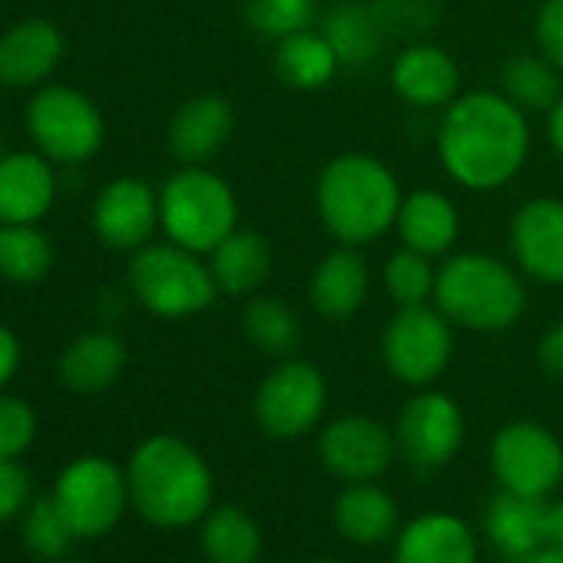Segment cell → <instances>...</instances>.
Wrapping results in <instances>:
<instances>
[{
	"instance_id": "12",
	"label": "cell",
	"mask_w": 563,
	"mask_h": 563,
	"mask_svg": "<svg viewBox=\"0 0 563 563\" xmlns=\"http://www.w3.org/2000/svg\"><path fill=\"white\" fill-rule=\"evenodd\" d=\"M395 441L415 467H444L464 444L461 405L451 395L431 388L411 395L395 418Z\"/></svg>"
},
{
	"instance_id": "39",
	"label": "cell",
	"mask_w": 563,
	"mask_h": 563,
	"mask_svg": "<svg viewBox=\"0 0 563 563\" xmlns=\"http://www.w3.org/2000/svg\"><path fill=\"white\" fill-rule=\"evenodd\" d=\"M537 358H540V368L550 375V378H563V319L553 322L543 339H540V349H537Z\"/></svg>"
},
{
	"instance_id": "32",
	"label": "cell",
	"mask_w": 563,
	"mask_h": 563,
	"mask_svg": "<svg viewBox=\"0 0 563 563\" xmlns=\"http://www.w3.org/2000/svg\"><path fill=\"white\" fill-rule=\"evenodd\" d=\"M54 265L51 239L34 225H0V275L18 286L41 282Z\"/></svg>"
},
{
	"instance_id": "29",
	"label": "cell",
	"mask_w": 563,
	"mask_h": 563,
	"mask_svg": "<svg viewBox=\"0 0 563 563\" xmlns=\"http://www.w3.org/2000/svg\"><path fill=\"white\" fill-rule=\"evenodd\" d=\"M560 74L563 70L556 64H550L540 51L537 54L523 51V54H514L510 60H504L497 84H500V93L530 117V113H550L553 103L563 97Z\"/></svg>"
},
{
	"instance_id": "1",
	"label": "cell",
	"mask_w": 563,
	"mask_h": 563,
	"mask_svg": "<svg viewBox=\"0 0 563 563\" xmlns=\"http://www.w3.org/2000/svg\"><path fill=\"white\" fill-rule=\"evenodd\" d=\"M434 143L448 179L474 192H494L523 169L530 120L500 90H471L441 110Z\"/></svg>"
},
{
	"instance_id": "45",
	"label": "cell",
	"mask_w": 563,
	"mask_h": 563,
	"mask_svg": "<svg viewBox=\"0 0 563 563\" xmlns=\"http://www.w3.org/2000/svg\"><path fill=\"white\" fill-rule=\"evenodd\" d=\"M57 563H87V560H57Z\"/></svg>"
},
{
	"instance_id": "24",
	"label": "cell",
	"mask_w": 563,
	"mask_h": 563,
	"mask_svg": "<svg viewBox=\"0 0 563 563\" xmlns=\"http://www.w3.org/2000/svg\"><path fill=\"white\" fill-rule=\"evenodd\" d=\"M484 523L490 543L504 556L527 560L530 553L547 547V497H527L500 487L487 504Z\"/></svg>"
},
{
	"instance_id": "35",
	"label": "cell",
	"mask_w": 563,
	"mask_h": 563,
	"mask_svg": "<svg viewBox=\"0 0 563 563\" xmlns=\"http://www.w3.org/2000/svg\"><path fill=\"white\" fill-rule=\"evenodd\" d=\"M74 530L67 527L54 494L34 497L24 510V543L41 560H64L74 543Z\"/></svg>"
},
{
	"instance_id": "4",
	"label": "cell",
	"mask_w": 563,
	"mask_h": 563,
	"mask_svg": "<svg viewBox=\"0 0 563 563\" xmlns=\"http://www.w3.org/2000/svg\"><path fill=\"white\" fill-rule=\"evenodd\" d=\"M434 306L454 329L494 335L527 312L523 272L490 252H454L438 265Z\"/></svg>"
},
{
	"instance_id": "17",
	"label": "cell",
	"mask_w": 563,
	"mask_h": 563,
	"mask_svg": "<svg viewBox=\"0 0 563 563\" xmlns=\"http://www.w3.org/2000/svg\"><path fill=\"white\" fill-rule=\"evenodd\" d=\"M232 133H235L232 103L216 93H199L173 113L166 143L183 166H202L206 159L225 150Z\"/></svg>"
},
{
	"instance_id": "7",
	"label": "cell",
	"mask_w": 563,
	"mask_h": 563,
	"mask_svg": "<svg viewBox=\"0 0 563 563\" xmlns=\"http://www.w3.org/2000/svg\"><path fill=\"white\" fill-rule=\"evenodd\" d=\"M454 355V325L444 312L428 306L398 309L382 335V362L391 378L411 388H428L444 375Z\"/></svg>"
},
{
	"instance_id": "28",
	"label": "cell",
	"mask_w": 563,
	"mask_h": 563,
	"mask_svg": "<svg viewBox=\"0 0 563 563\" xmlns=\"http://www.w3.org/2000/svg\"><path fill=\"white\" fill-rule=\"evenodd\" d=\"M335 527L358 547L385 543L398 530V504L375 481L349 484L335 500Z\"/></svg>"
},
{
	"instance_id": "6",
	"label": "cell",
	"mask_w": 563,
	"mask_h": 563,
	"mask_svg": "<svg viewBox=\"0 0 563 563\" xmlns=\"http://www.w3.org/2000/svg\"><path fill=\"white\" fill-rule=\"evenodd\" d=\"M130 289L150 316L173 322L206 312L219 296L209 262L176 242H150L133 252Z\"/></svg>"
},
{
	"instance_id": "30",
	"label": "cell",
	"mask_w": 563,
	"mask_h": 563,
	"mask_svg": "<svg viewBox=\"0 0 563 563\" xmlns=\"http://www.w3.org/2000/svg\"><path fill=\"white\" fill-rule=\"evenodd\" d=\"M199 543L209 563H255L262 553V530L249 510L225 504L202 517Z\"/></svg>"
},
{
	"instance_id": "15",
	"label": "cell",
	"mask_w": 563,
	"mask_h": 563,
	"mask_svg": "<svg viewBox=\"0 0 563 563\" xmlns=\"http://www.w3.org/2000/svg\"><path fill=\"white\" fill-rule=\"evenodd\" d=\"M159 225V192L136 176H120L103 186L93 206V229L107 249L140 252Z\"/></svg>"
},
{
	"instance_id": "43",
	"label": "cell",
	"mask_w": 563,
	"mask_h": 563,
	"mask_svg": "<svg viewBox=\"0 0 563 563\" xmlns=\"http://www.w3.org/2000/svg\"><path fill=\"white\" fill-rule=\"evenodd\" d=\"M520 563H563V547L547 543V547H540L537 553H530V556L520 560Z\"/></svg>"
},
{
	"instance_id": "38",
	"label": "cell",
	"mask_w": 563,
	"mask_h": 563,
	"mask_svg": "<svg viewBox=\"0 0 563 563\" xmlns=\"http://www.w3.org/2000/svg\"><path fill=\"white\" fill-rule=\"evenodd\" d=\"M537 51L563 70V0H543L533 24Z\"/></svg>"
},
{
	"instance_id": "10",
	"label": "cell",
	"mask_w": 563,
	"mask_h": 563,
	"mask_svg": "<svg viewBox=\"0 0 563 563\" xmlns=\"http://www.w3.org/2000/svg\"><path fill=\"white\" fill-rule=\"evenodd\" d=\"M27 130L37 150L57 163H84L103 146V117L74 87H44L27 107Z\"/></svg>"
},
{
	"instance_id": "27",
	"label": "cell",
	"mask_w": 563,
	"mask_h": 563,
	"mask_svg": "<svg viewBox=\"0 0 563 563\" xmlns=\"http://www.w3.org/2000/svg\"><path fill=\"white\" fill-rule=\"evenodd\" d=\"M126 368V349L110 332H87L60 355V382L77 395L107 391Z\"/></svg>"
},
{
	"instance_id": "25",
	"label": "cell",
	"mask_w": 563,
	"mask_h": 563,
	"mask_svg": "<svg viewBox=\"0 0 563 563\" xmlns=\"http://www.w3.org/2000/svg\"><path fill=\"white\" fill-rule=\"evenodd\" d=\"M319 27L332 41L342 67H352V70L368 67L382 54L385 37L391 34L382 18V8L365 4V0H339L335 8L322 14Z\"/></svg>"
},
{
	"instance_id": "3",
	"label": "cell",
	"mask_w": 563,
	"mask_h": 563,
	"mask_svg": "<svg viewBox=\"0 0 563 563\" xmlns=\"http://www.w3.org/2000/svg\"><path fill=\"white\" fill-rule=\"evenodd\" d=\"M398 176L372 153H342L325 163L316 186V209L339 245H368L395 229L401 209Z\"/></svg>"
},
{
	"instance_id": "37",
	"label": "cell",
	"mask_w": 563,
	"mask_h": 563,
	"mask_svg": "<svg viewBox=\"0 0 563 563\" xmlns=\"http://www.w3.org/2000/svg\"><path fill=\"white\" fill-rule=\"evenodd\" d=\"M31 474L18 457H0V523L18 517L31 504Z\"/></svg>"
},
{
	"instance_id": "42",
	"label": "cell",
	"mask_w": 563,
	"mask_h": 563,
	"mask_svg": "<svg viewBox=\"0 0 563 563\" xmlns=\"http://www.w3.org/2000/svg\"><path fill=\"white\" fill-rule=\"evenodd\" d=\"M547 543L563 547V500L547 504Z\"/></svg>"
},
{
	"instance_id": "41",
	"label": "cell",
	"mask_w": 563,
	"mask_h": 563,
	"mask_svg": "<svg viewBox=\"0 0 563 563\" xmlns=\"http://www.w3.org/2000/svg\"><path fill=\"white\" fill-rule=\"evenodd\" d=\"M547 143L550 150L563 159V97L553 103V110L547 113Z\"/></svg>"
},
{
	"instance_id": "9",
	"label": "cell",
	"mask_w": 563,
	"mask_h": 563,
	"mask_svg": "<svg viewBox=\"0 0 563 563\" xmlns=\"http://www.w3.org/2000/svg\"><path fill=\"white\" fill-rule=\"evenodd\" d=\"M329 405L325 375L302 358H282L255 388L252 415L255 424L278 441L309 434Z\"/></svg>"
},
{
	"instance_id": "5",
	"label": "cell",
	"mask_w": 563,
	"mask_h": 563,
	"mask_svg": "<svg viewBox=\"0 0 563 563\" xmlns=\"http://www.w3.org/2000/svg\"><path fill=\"white\" fill-rule=\"evenodd\" d=\"M159 225L169 242L209 255L239 229L235 189L206 166H183L159 189Z\"/></svg>"
},
{
	"instance_id": "26",
	"label": "cell",
	"mask_w": 563,
	"mask_h": 563,
	"mask_svg": "<svg viewBox=\"0 0 563 563\" xmlns=\"http://www.w3.org/2000/svg\"><path fill=\"white\" fill-rule=\"evenodd\" d=\"M342 60L332 47V41L322 34V27L299 31L286 41L275 44V74L289 90L299 93H316L329 87L339 77Z\"/></svg>"
},
{
	"instance_id": "36",
	"label": "cell",
	"mask_w": 563,
	"mask_h": 563,
	"mask_svg": "<svg viewBox=\"0 0 563 563\" xmlns=\"http://www.w3.org/2000/svg\"><path fill=\"white\" fill-rule=\"evenodd\" d=\"M37 434V415L24 398L0 395V457H21Z\"/></svg>"
},
{
	"instance_id": "21",
	"label": "cell",
	"mask_w": 563,
	"mask_h": 563,
	"mask_svg": "<svg viewBox=\"0 0 563 563\" xmlns=\"http://www.w3.org/2000/svg\"><path fill=\"white\" fill-rule=\"evenodd\" d=\"M395 232L405 249L441 258V255H451L461 235V212L451 196L438 189H415L401 199Z\"/></svg>"
},
{
	"instance_id": "8",
	"label": "cell",
	"mask_w": 563,
	"mask_h": 563,
	"mask_svg": "<svg viewBox=\"0 0 563 563\" xmlns=\"http://www.w3.org/2000/svg\"><path fill=\"white\" fill-rule=\"evenodd\" d=\"M54 500L74 537L93 540V537H107L120 523L130 500V484L113 461L87 454L70 461L57 474Z\"/></svg>"
},
{
	"instance_id": "16",
	"label": "cell",
	"mask_w": 563,
	"mask_h": 563,
	"mask_svg": "<svg viewBox=\"0 0 563 563\" xmlns=\"http://www.w3.org/2000/svg\"><path fill=\"white\" fill-rule=\"evenodd\" d=\"M388 84L395 97L415 110H444L461 97V70L454 57L431 41L401 47L388 67Z\"/></svg>"
},
{
	"instance_id": "11",
	"label": "cell",
	"mask_w": 563,
	"mask_h": 563,
	"mask_svg": "<svg viewBox=\"0 0 563 563\" xmlns=\"http://www.w3.org/2000/svg\"><path fill=\"white\" fill-rule=\"evenodd\" d=\"M490 467L504 490L547 497L563 481V444L543 424L514 421L494 434Z\"/></svg>"
},
{
	"instance_id": "18",
	"label": "cell",
	"mask_w": 563,
	"mask_h": 563,
	"mask_svg": "<svg viewBox=\"0 0 563 563\" xmlns=\"http://www.w3.org/2000/svg\"><path fill=\"white\" fill-rule=\"evenodd\" d=\"M372 292V268L355 245H339L319 258L309 278V302L329 322H349L362 312Z\"/></svg>"
},
{
	"instance_id": "14",
	"label": "cell",
	"mask_w": 563,
	"mask_h": 563,
	"mask_svg": "<svg viewBox=\"0 0 563 563\" xmlns=\"http://www.w3.org/2000/svg\"><path fill=\"white\" fill-rule=\"evenodd\" d=\"M510 255L523 278L563 286V199H527L510 219Z\"/></svg>"
},
{
	"instance_id": "40",
	"label": "cell",
	"mask_w": 563,
	"mask_h": 563,
	"mask_svg": "<svg viewBox=\"0 0 563 563\" xmlns=\"http://www.w3.org/2000/svg\"><path fill=\"white\" fill-rule=\"evenodd\" d=\"M18 365H21V342L4 322H0V388L18 375Z\"/></svg>"
},
{
	"instance_id": "31",
	"label": "cell",
	"mask_w": 563,
	"mask_h": 563,
	"mask_svg": "<svg viewBox=\"0 0 563 563\" xmlns=\"http://www.w3.org/2000/svg\"><path fill=\"white\" fill-rule=\"evenodd\" d=\"M242 335L262 355L289 358L302 339V322L289 302L255 292V296H249V302L242 309Z\"/></svg>"
},
{
	"instance_id": "19",
	"label": "cell",
	"mask_w": 563,
	"mask_h": 563,
	"mask_svg": "<svg viewBox=\"0 0 563 563\" xmlns=\"http://www.w3.org/2000/svg\"><path fill=\"white\" fill-rule=\"evenodd\" d=\"M57 179L41 153L0 156V225H34L47 216Z\"/></svg>"
},
{
	"instance_id": "2",
	"label": "cell",
	"mask_w": 563,
	"mask_h": 563,
	"mask_svg": "<svg viewBox=\"0 0 563 563\" xmlns=\"http://www.w3.org/2000/svg\"><path fill=\"white\" fill-rule=\"evenodd\" d=\"M126 484L136 514L163 530L202 520L212 504V471L206 457L176 434L146 438L130 457Z\"/></svg>"
},
{
	"instance_id": "13",
	"label": "cell",
	"mask_w": 563,
	"mask_h": 563,
	"mask_svg": "<svg viewBox=\"0 0 563 563\" xmlns=\"http://www.w3.org/2000/svg\"><path fill=\"white\" fill-rule=\"evenodd\" d=\"M398 454L395 431L368 415H345L325 424L319 438V457L329 474L342 477L345 484L378 481Z\"/></svg>"
},
{
	"instance_id": "34",
	"label": "cell",
	"mask_w": 563,
	"mask_h": 563,
	"mask_svg": "<svg viewBox=\"0 0 563 563\" xmlns=\"http://www.w3.org/2000/svg\"><path fill=\"white\" fill-rule=\"evenodd\" d=\"M245 21L258 37L278 44L299 31L319 27L322 0H249Z\"/></svg>"
},
{
	"instance_id": "22",
	"label": "cell",
	"mask_w": 563,
	"mask_h": 563,
	"mask_svg": "<svg viewBox=\"0 0 563 563\" xmlns=\"http://www.w3.org/2000/svg\"><path fill=\"white\" fill-rule=\"evenodd\" d=\"M395 563H477V543L461 517L431 510L401 530Z\"/></svg>"
},
{
	"instance_id": "33",
	"label": "cell",
	"mask_w": 563,
	"mask_h": 563,
	"mask_svg": "<svg viewBox=\"0 0 563 563\" xmlns=\"http://www.w3.org/2000/svg\"><path fill=\"white\" fill-rule=\"evenodd\" d=\"M385 292L395 302V309H411V306H428L434 302V282H438V265L431 255H421L415 249H398L388 255L382 268Z\"/></svg>"
},
{
	"instance_id": "23",
	"label": "cell",
	"mask_w": 563,
	"mask_h": 563,
	"mask_svg": "<svg viewBox=\"0 0 563 563\" xmlns=\"http://www.w3.org/2000/svg\"><path fill=\"white\" fill-rule=\"evenodd\" d=\"M209 272L219 296L249 299L262 292V286L272 275V249L268 239L255 229H235L229 232L212 252H209Z\"/></svg>"
},
{
	"instance_id": "20",
	"label": "cell",
	"mask_w": 563,
	"mask_h": 563,
	"mask_svg": "<svg viewBox=\"0 0 563 563\" xmlns=\"http://www.w3.org/2000/svg\"><path fill=\"white\" fill-rule=\"evenodd\" d=\"M64 57V37L51 21H21L0 37V84L24 90L54 74Z\"/></svg>"
},
{
	"instance_id": "44",
	"label": "cell",
	"mask_w": 563,
	"mask_h": 563,
	"mask_svg": "<svg viewBox=\"0 0 563 563\" xmlns=\"http://www.w3.org/2000/svg\"><path fill=\"white\" fill-rule=\"evenodd\" d=\"M312 563H342V560H312Z\"/></svg>"
}]
</instances>
